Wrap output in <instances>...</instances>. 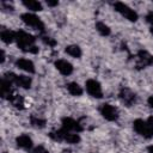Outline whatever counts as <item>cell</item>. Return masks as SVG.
I'll return each mask as SVG.
<instances>
[{"instance_id": "obj_1", "label": "cell", "mask_w": 153, "mask_h": 153, "mask_svg": "<svg viewBox=\"0 0 153 153\" xmlns=\"http://www.w3.org/2000/svg\"><path fill=\"white\" fill-rule=\"evenodd\" d=\"M36 37L24 30H18L16 31V43L17 47L24 51V53H30V54H37L38 48L35 45Z\"/></svg>"}, {"instance_id": "obj_2", "label": "cell", "mask_w": 153, "mask_h": 153, "mask_svg": "<svg viewBox=\"0 0 153 153\" xmlns=\"http://www.w3.org/2000/svg\"><path fill=\"white\" fill-rule=\"evenodd\" d=\"M50 139H53L54 141L57 142H67L69 145H76L81 141V137L78 133H73V131H68L63 128L57 129V130H53L49 133Z\"/></svg>"}, {"instance_id": "obj_3", "label": "cell", "mask_w": 153, "mask_h": 153, "mask_svg": "<svg viewBox=\"0 0 153 153\" xmlns=\"http://www.w3.org/2000/svg\"><path fill=\"white\" fill-rule=\"evenodd\" d=\"M133 128L136 134L145 139L153 137V116H149L147 120L136 118L133 122Z\"/></svg>"}, {"instance_id": "obj_4", "label": "cell", "mask_w": 153, "mask_h": 153, "mask_svg": "<svg viewBox=\"0 0 153 153\" xmlns=\"http://www.w3.org/2000/svg\"><path fill=\"white\" fill-rule=\"evenodd\" d=\"M20 19H22V22H23L25 25H27V26H30V27H32V29L39 31V32H43L44 29H45V25H44V23L42 22V19H41L39 17H37L35 13L25 12V13H23V14L20 16Z\"/></svg>"}, {"instance_id": "obj_5", "label": "cell", "mask_w": 153, "mask_h": 153, "mask_svg": "<svg viewBox=\"0 0 153 153\" xmlns=\"http://www.w3.org/2000/svg\"><path fill=\"white\" fill-rule=\"evenodd\" d=\"M4 78H6L7 80H10L13 85L18 86V87H22V88H30L31 87V84H32V79L29 76V75H18V74H14L12 72H7L4 74Z\"/></svg>"}, {"instance_id": "obj_6", "label": "cell", "mask_w": 153, "mask_h": 153, "mask_svg": "<svg viewBox=\"0 0 153 153\" xmlns=\"http://www.w3.org/2000/svg\"><path fill=\"white\" fill-rule=\"evenodd\" d=\"M114 8L117 13H120L122 17H124L129 22H133L135 23L137 19H139V14L136 11H134L133 8H130L127 4L124 2H121V1H117L114 4Z\"/></svg>"}, {"instance_id": "obj_7", "label": "cell", "mask_w": 153, "mask_h": 153, "mask_svg": "<svg viewBox=\"0 0 153 153\" xmlns=\"http://www.w3.org/2000/svg\"><path fill=\"white\" fill-rule=\"evenodd\" d=\"M99 112H100L102 117L109 122H116L120 117L118 109L115 105H111L110 103H103L99 106Z\"/></svg>"}, {"instance_id": "obj_8", "label": "cell", "mask_w": 153, "mask_h": 153, "mask_svg": "<svg viewBox=\"0 0 153 153\" xmlns=\"http://www.w3.org/2000/svg\"><path fill=\"white\" fill-rule=\"evenodd\" d=\"M85 88H86V92L93 97V98H97V99H100L103 98V90H102V85L98 80L96 79H88L86 80L85 82Z\"/></svg>"}, {"instance_id": "obj_9", "label": "cell", "mask_w": 153, "mask_h": 153, "mask_svg": "<svg viewBox=\"0 0 153 153\" xmlns=\"http://www.w3.org/2000/svg\"><path fill=\"white\" fill-rule=\"evenodd\" d=\"M153 65V55L145 49H140L136 54V67L139 69L146 68Z\"/></svg>"}, {"instance_id": "obj_10", "label": "cell", "mask_w": 153, "mask_h": 153, "mask_svg": "<svg viewBox=\"0 0 153 153\" xmlns=\"http://www.w3.org/2000/svg\"><path fill=\"white\" fill-rule=\"evenodd\" d=\"M118 98L126 106H131L136 103V94L128 87H122L118 92Z\"/></svg>"}, {"instance_id": "obj_11", "label": "cell", "mask_w": 153, "mask_h": 153, "mask_svg": "<svg viewBox=\"0 0 153 153\" xmlns=\"http://www.w3.org/2000/svg\"><path fill=\"white\" fill-rule=\"evenodd\" d=\"M61 124H62L63 129H66L68 131H73V133H80L84 129L82 126L80 124V122L72 117H63L61 120Z\"/></svg>"}, {"instance_id": "obj_12", "label": "cell", "mask_w": 153, "mask_h": 153, "mask_svg": "<svg viewBox=\"0 0 153 153\" xmlns=\"http://www.w3.org/2000/svg\"><path fill=\"white\" fill-rule=\"evenodd\" d=\"M54 66H55V68L62 74V75H71L72 73H73V71H74V67H73V65L69 62V61H67V60H65V59H59V60H56L55 62H54Z\"/></svg>"}, {"instance_id": "obj_13", "label": "cell", "mask_w": 153, "mask_h": 153, "mask_svg": "<svg viewBox=\"0 0 153 153\" xmlns=\"http://www.w3.org/2000/svg\"><path fill=\"white\" fill-rule=\"evenodd\" d=\"M16 67L29 73V74H33L36 72V68H35V65L31 60L29 59H25V57H20V59H17L16 60Z\"/></svg>"}, {"instance_id": "obj_14", "label": "cell", "mask_w": 153, "mask_h": 153, "mask_svg": "<svg viewBox=\"0 0 153 153\" xmlns=\"http://www.w3.org/2000/svg\"><path fill=\"white\" fill-rule=\"evenodd\" d=\"M16 143L19 148L26 149V151H31L33 147V142L32 139L27 135V134H20L16 137Z\"/></svg>"}, {"instance_id": "obj_15", "label": "cell", "mask_w": 153, "mask_h": 153, "mask_svg": "<svg viewBox=\"0 0 153 153\" xmlns=\"http://www.w3.org/2000/svg\"><path fill=\"white\" fill-rule=\"evenodd\" d=\"M12 82L10 81V80H7L6 78H1V85H0V87H1V97L2 98H5V99H8L10 98V96L14 92L13 91V88H12Z\"/></svg>"}, {"instance_id": "obj_16", "label": "cell", "mask_w": 153, "mask_h": 153, "mask_svg": "<svg viewBox=\"0 0 153 153\" xmlns=\"http://www.w3.org/2000/svg\"><path fill=\"white\" fill-rule=\"evenodd\" d=\"M0 38L4 43L6 44H10L12 43L13 41H16V31H12L10 29H6V27H2L1 31H0Z\"/></svg>"}, {"instance_id": "obj_17", "label": "cell", "mask_w": 153, "mask_h": 153, "mask_svg": "<svg viewBox=\"0 0 153 153\" xmlns=\"http://www.w3.org/2000/svg\"><path fill=\"white\" fill-rule=\"evenodd\" d=\"M66 88H67L68 93L72 94V96H74V97H80V96L82 94V92H84L82 87H81L78 82H75V81L68 82V84L66 85Z\"/></svg>"}, {"instance_id": "obj_18", "label": "cell", "mask_w": 153, "mask_h": 153, "mask_svg": "<svg viewBox=\"0 0 153 153\" xmlns=\"http://www.w3.org/2000/svg\"><path fill=\"white\" fill-rule=\"evenodd\" d=\"M65 53L74 59H80L81 55H82V51H81V48L76 44H69L65 48Z\"/></svg>"}, {"instance_id": "obj_19", "label": "cell", "mask_w": 153, "mask_h": 153, "mask_svg": "<svg viewBox=\"0 0 153 153\" xmlns=\"http://www.w3.org/2000/svg\"><path fill=\"white\" fill-rule=\"evenodd\" d=\"M14 108H17V109H24V99L18 94V93H16V92H13L11 96H10V98L7 99Z\"/></svg>"}, {"instance_id": "obj_20", "label": "cell", "mask_w": 153, "mask_h": 153, "mask_svg": "<svg viewBox=\"0 0 153 153\" xmlns=\"http://www.w3.org/2000/svg\"><path fill=\"white\" fill-rule=\"evenodd\" d=\"M22 4L30 11H33V12H37V11H42L43 10V6L39 1H35V0H23Z\"/></svg>"}, {"instance_id": "obj_21", "label": "cell", "mask_w": 153, "mask_h": 153, "mask_svg": "<svg viewBox=\"0 0 153 153\" xmlns=\"http://www.w3.org/2000/svg\"><path fill=\"white\" fill-rule=\"evenodd\" d=\"M30 123H31V126H32L33 128L42 129V128L45 127V123H47V122H45L44 118H41V117L36 116V115H32V116L30 117Z\"/></svg>"}, {"instance_id": "obj_22", "label": "cell", "mask_w": 153, "mask_h": 153, "mask_svg": "<svg viewBox=\"0 0 153 153\" xmlns=\"http://www.w3.org/2000/svg\"><path fill=\"white\" fill-rule=\"evenodd\" d=\"M96 30L99 32V35L102 36H109L111 33V29L103 22H97L96 23Z\"/></svg>"}, {"instance_id": "obj_23", "label": "cell", "mask_w": 153, "mask_h": 153, "mask_svg": "<svg viewBox=\"0 0 153 153\" xmlns=\"http://www.w3.org/2000/svg\"><path fill=\"white\" fill-rule=\"evenodd\" d=\"M41 38H42V42L44 44H48L49 47H55L56 45V41L51 37H49V36H42Z\"/></svg>"}, {"instance_id": "obj_24", "label": "cell", "mask_w": 153, "mask_h": 153, "mask_svg": "<svg viewBox=\"0 0 153 153\" xmlns=\"http://www.w3.org/2000/svg\"><path fill=\"white\" fill-rule=\"evenodd\" d=\"M31 153H49V152H48V149L44 146L38 145V146H36V147H33L31 149Z\"/></svg>"}, {"instance_id": "obj_25", "label": "cell", "mask_w": 153, "mask_h": 153, "mask_svg": "<svg viewBox=\"0 0 153 153\" xmlns=\"http://www.w3.org/2000/svg\"><path fill=\"white\" fill-rule=\"evenodd\" d=\"M146 22L151 25V27H153V12H148L146 14Z\"/></svg>"}, {"instance_id": "obj_26", "label": "cell", "mask_w": 153, "mask_h": 153, "mask_svg": "<svg viewBox=\"0 0 153 153\" xmlns=\"http://www.w3.org/2000/svg\"><path fill=\"white\" fill-rule=\"evenodd\" d=\"M47 5L49 7H55L59 5V1H51V0H47Z\"/></svg>"}, {"instance_id": "obj_27", "label": "cell", "mask_w": 153, "mask_h": 153, "mask_svg": "<svg viewBox=\"0 0 153 153\" xmlns=\"http://www.w3.org/2000/svg\"><path fill=\"white\" fill-rule=\"evenodd\" d=\"M147 103H148V105L153 109V96H151V97H148V99H147Z\"/></svg>"}, {"instance_id": "obj_28", "label": "cell", "mask_w": 153, "mask_h": 153, "mask_svg": "<svg viewBox=\"0 0 153 153\" xmlns=\"http://www.w3.org/2000/svg\"><path fill=\"white\" fill-rule=\"evenodd\" d=\"M5 59H6V55H5V51L1 49V60H0V62L1 63H4L5 62Z\"/></svg>"}, {"instance_id": "obj_29", "label": "cell", "mask_w": 153, "mask_h": 153, "mask_svg": "<svg viewBox=\"0 0 153 153\" xmlns=\"http://www.w3.org/2000/svg\"><path fill=\"white\" fill-rule=\"evenodd\" d=\"M147 152L148 153H153V145H151V146L147 147Z\"/></svg>"}, {"instance_id": "obj_30", "label": "cell", "mask_w": 153, "mask_h": 153, "mask_svg": "<svg viewBox=\"0 0 153 153\" xmlns=\"http://www.w3.org/2000/svg\"><path fill=\"white\" fill-rule=\"evenodd\" d=\"M149 31H151V33L153 35V27H151V29H149Z\"/></svg>"}]
</instances>
